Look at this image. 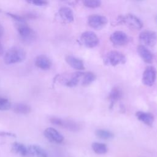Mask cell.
I'll use <instances>...</instances> for the list:
<instances>
[{
    "instance_id": "6da1fadb",
    "label": "cell",
    "mask_w": 157,
    "mask_h": 157,
    "mask_svg": "<svg viewBox=\"0 0 157 157\" xmlns=\"http://www.w3.org/2000/svg\"><path fill=\"white\" fill-rule=\"evenodd\" d=\"M25 58L26 52L23 48L18 46H14L5 53L4 61L7 64H13L22 62Z\"/></svg>"
},
{
    "instance_id": "7a4b0ae2",
    "label": "cell",
    "mask_w": 157,
    "mask_h": 157,
    "mask_svg": "<svg viewBox=\"0 0 157 157\" xmlns=\"http://www.w3.org/2000/svg\"><path fill=\"white\" fill-rule=\"evenodd\" d=\"M16 28L21 40L26 44H31L36 38V32L25 22L17 23Z\"/></svg>"
},
{
    "instance_id": "3957f363",
    "label": "cell",
    "mask_w": 157,
    "mask_h": 157,
    "mask_svg": "<svg viewBox=\"0 0 157 157\" xmlns=\"http://www.w3.org/2000/svg\"><path fill=\"white\" fill-rule=\"evenodd\" d=\"M125 61V56L118 51H110L108 52L104 58L105 64L112 66H117L119 64H123Z\"/></svg>"
},
{
    "instance_id": "277c9868",
    "label": "cell",
    "mask_w": 157,
    "mask_h": 157,
    "mask_svg": "<svg viewBox=\"0 0 157 157\" xmlns=\"http://www.w3.org/2000/svg\"><path fill=\"white\" fill-rule=\"evenodd\" d=\"M118 21L124 23L128 27L134 29H140L143 27L142 21L133 14H126L121 15L118 18Z\"/></svg>"
},
{
    "instance_id": "5b68a950",
    "label": "cell",
    "mask_w": 157,
    "mask_h": 157,
    "mask_svg": "<svg viewBox=\"0 0 157 157\" xmlns=\"http://www.w3.org/2000/svg\"><path fill=\"white\" fill-rule=\"evenodd\" d=\"M80 42L84 46L88 48H93L99 44V38L93 31H85L80 37Z\"/></svg>"
},
{
    "instance_id": "8992f818",
    "label": "cell",
    "mask_w": 157,
    "mask_h": 157,
    "mask_svg": "<svg viewBox=\"0 0 157 157\" xmlns=\"http://www.w3.org/2000/svg\"><path fill=\"white\" fill-rule=\"evenodd\" d=\"M139 39L144 46L152 47L157 42V34L151 30H145L140 33Z\"/></svg>"
},
{
    "instance_id": "52a82bcc",
    "label": "cell",
    "mask_w": 157,
    "mask_h": 157,
    "mask_svg": "<svg viewBox=\"0 0 157 157\" xmlns=\"http://www.w3.org/2000/svg\"><path fill=\"white\" fill-rule=\"evenodd\" d=\"M50 121L55 125L63 127L71 131H77L79 129L78 124L71 120H64L58 117H52L50 119Z\"/></svg>"
},
{
    "instance_id": "ba28073f",
    "label": "cell",
    "mask_w": 157,
    "mask_h": 157,
    "mask_svg": "<svg viewBox=\"0 0 157 157\" xmlns=\"http://www.w3.org/2000/svg\"><path fill=\"white\" fill-rule=\"evenodd\" d=\"M107 23V18L101 15L94 14L88 18V23L90 27L96 29L102 28Z\"/></svg>"
},
{
    "instance_id": "9c48e42d",
    "label": "cell",
    "mask_w": 157,
    "mask_h": 157,
    "mask_svg": "<svg viewBox=\"0 0 157 157\" xmlns=\"http://www.w3.org/2000/svg\"><path fill=\"white\" fill-rule=\"evenodd\" d=\"M156 71L153 66H148L145 68L142 75V82L144 85L150 86H152L156 80Z\"/></svg>"
},
{
    "instance_id": "30bf717a",
    "label": "cell",
    "mask_w": 157,
    "mask_h": 157,
    "mask_svg": "<svg viewBox=\"0 0 157 157\" xmlns=\"http://www.w3.org/2000/svg\"><path fill=\"white\" fill-rule=\"evenodd\" d=\"M44 134L49 141L53 143L61 144L64 140L63 136L53 128L50 127L46 128L44 132Z\"/></svg>"
},
{
    "instance_id": "8fae6325",
    "label": "cell",
    "mask_w": 157,
    "mask_h": 157,
    "mask_svg": "<svg viewBox=\"0 0 157 157\" xmlns=\"http://www.w3.org/2000/svg\"><path fill=\"white\" fill-rule=\"evenodd\" d=\"M110 40L113 45L116 46H122L128 42L129 37L125 33L117 31L111 34Z\"/></svg>"
},
{
    "instance_id": "7c38bea8",
    "label": "cell",
    "mask_w": 157,
    "mask_h": 157,
    "mask_svg": "<svg viewBox=\"0 0 157 157\" xmlns=\"http://www.w3.org/2000/svg\"><path fill=\"white\" fill-rule=\"evenodd\" d=\"M34 64L36 67L42 70H48L52 66L50 59L44 55L37 56L34 59Z\"/></svg>"
},
{
    "instance_id": "4fadbf2b",
    "label": "cell",
    "mask_w": 157,
    "mask_h": 157,
    "mask_svg": "<svg viewBox=\"0 0 157 157\" xmlns=\"http://www.w3.org/2000/svg\"><path fill=\"white\" fill-rule=\"evenodd\" d=\"M28 155L32 157H48L47 151L40 146L32 144L27 147Z\"/></svg>"
},
{
    "instance_id": "5bb4252c",
    "label": "cell",
    "mask_w": 157,
    "mask_h": 157,
    "mask_svg": "<svg viewBox=\"0 0 157 157\" xmlns=\"http://www.w3.org/2000/svg\"><path fill=\"white\" fill-rule=\"evenodd\" d=\"M137 53L141 58L147 63H151L153 59L152 53L144 45H140L137 47Z\"/></svg>"
},
{
    "instance_id": "9a60e30c",
    "label": "cell",
    "mask_w": 157,
    "mask_h": 157,
    "mask_svg": "<svg viewBox=\"0 0 157 157\" xmlns=\"http://www.w3.org/2000/svg\"><path fill=\"white\" fill-rule=\"evenodd\" d=\"M60 18L67 23H71L74 21V13L72 10L67 7H62L58 11Z\"/></svg>"
},
{
    "instance_id": "2e32d148",
    "label": "cell",
    "mask_w": 157,
    "mask_h": 157,
    "mask_svg": "<svg viewBox=\"0 0 157 157\" xmlns=\"http://www.w3.org/2000/svg\"><path fill=\"white\" fill-rule=\"evenodd\" d=\"M66 61L71 67H72L75 69H77V70L84 69V64L83 61L75 56H74L72 55H68L66 58Z\"/></svg>"
},
{
    "instance_id": "e0dca14e",
    "label": "cell",
    "mask_w": 157,
    "mask_h": 157,
    "mask_svg": "<svg viewBox=\"0 0 157 157\" xmlns=\"http://www.w3.org/2000/svg\"><path fill=\"white\" fill-rule=\"evenodd\" d=\"M137 119L148 126H151L154 121V116L149 112L139 111L136 114Z\"/></svg>"
},
{
    "instance_id": "ac0fdd59",
    "label": "cell",
    "mask_w": 157,
    "mask_h": 157,
    "mask_svg": "<svg viewBox=\"0 0 157 157\" xmlns=\"http://www.w3.org/2000/svg\"><path fill=\"white\" fill-rule=\"evenodd\" d=\"M83 75V72H76L71 75V76L66 79L64 82V84L69 87H73L76 86L80 81V78L82 77Z\"/></svg>"
},
{
    "instance_id": "d6986e66",
    "label": "cell",
    "mask_w": 157,
    "mask_h": 157,
    "mask_svg": "<svg viewBox=\"0 0 157 157\" xmlns=\"http://www.w3.org/2000/svg\"><path fill=\"white\" fill-rule=\"evenodd\" d=\"M11 149L14 153L21 156H26L28 155V148L22 143L18 142H13L12 145Z\"/></svg>"
},
{
    "instance_id": "ffe728a7",
    "label": "cell",
    "mask_w": 157,
    "mask_h": 157,
    "mask_svg": "<svg viewBox=\"0 0 157 157\" xmlns=\"http://www.w3.org/2000/svg\"><path fill=\"white\" fill-rule=\"evenodd\" d=\"M121 97H122V91L121 89H120L118 87L113 88L111 90L109 95V98L111 102L110 107H112L113 104L119 99H120Z\"/></svg>"
},
{
    "instance_id": "44dd1931",
    "label": "cell",
    "mask_w": 157,
    "mask_h": 157,
    "mask_svg": "<svg viewBox=\"0 0 157 157\" xmlns=\"http://www.w3.org/2000/svg\"><path fill=\"white\" fill-rule=\"evenodd\" d=\"M93 151L99 155L105 154L107 153L108 148L105 144L101 142H93L91 145Z\"/></svg>"
},
{
    "instance_id": "7402d4cb",
    "label": "cell",
    "mask_w": 157,
    "mask_h": 157,
    "mask_svg": "<svg viewBox=\"0 0 157 157\" xmlns=\"http://www.w3.org/2000/svg\"><path fill=\"white\" fill-rule=\"evenodd\" d=\"M13 110L17 113L20 114H27L31 112V107L26 104L19 103L15 105Z\"/></svg>"
},
{
    "instance_id": "603a6c76",
    "label": "cell",
    "mask_w": 157,
    "mask_h": 157,
    "mask_svg": "<svg viewBox=\"0 0 157 157\" xmlns=\"http://www.w3.org/2000/svg\"><path fill=\"white\" fill-rule=\"evenodd\" d=\"M82 78V85L83 86H87L96 79V75L91 72H86L83 73Z\"/></svg>"
},
{
    "instance_id": "cb8c5ba5",
    "label": "cell",
    "mask_w": 157,
    "mask_h": 157,
    "mask_svg": "<svg viewBox=\"0 0 157 157\" xmlns=\"http://www.w3.org/2000/svg\"><path fill=\"white\" fill-rule=\"evenodd\" d=\"M96 135L102 139H111L113 137V134L105 129H98L96 131Z\"/></svg>"
},
{
    "instance_id": "d4e9b609",
    "label": "cell",
    "mask_w": 157,
    "mask_h": 157,
    "mask_svg": "<svg viewBox=\"0 0 157 157\" xmlns=\"http://www.w3.org/2000/svg\"><path fill=\"white\" fill-rule=\"evenodd\" d=\"M11 107V103L7 98L0 97V110L5 111L10 109Z\"/></svg>"
},
{
    "instance_id": "484cf974",
    "label": "cell",
    "mask_w": 157,
    "mask_h": 157,
    "mask_svg": "<svg viewBox=\"0 0 157 157\" xmlns=\"http://www.w3.org/2000/svg\"><path fill=\"white\" fill-rule=\"evenodd\" d=\"M83 5L88 8H97L101 6V1L99 0H85Z\"/></svg>"
},
{
    "instance_id": "4316f807",
    "label": "cell",
    "mask_w": 157,
    "mask_h": 157,
    "mask_svg": "<svg viewBox=\"0 0 157 157\" xmlns=\"http://www.w3.org/2000/svg\"><path fill=\"white\" fill-rule=\"evenodd\" d=\"M6 13L10 18H12L14 20H15L17 21V23H22V22H25V21H26L25 18L23 16L20 15H17V14H15V13H10V12H7Z\"/></svg>"
},
{
    "instance_id": "83f0119b",
    "label": "cell",
    "mask_w": 157,
    "mask_h": 157,
    "mask_svg": "<svg viewBox=\"0 0 157 157\" xmlns=\"http://www.w3.org/2000/svg\"><path fill=\"white\" fill-rule=\"evenodd\" d=\"M27 2L29 4H31L36 6H44L48 4V2L44 0H31L27 1Z\"/></svg>"
},
{
    "instance_id": "f1b7e54d",
    "label": "cell",
    "mask_w": 157,
    "mask_h": 157,
    "mask_svg": "<svg viewBox=\"0 0 157 157\" xmlns=\"http://www.w3.org/2000/svg\"><path fill=\"white\" fill-rule=\"evenodd\" d=\"M0 136H12V137L15 136V135L14 134L7 132H0Z\"/></svg>"
},
{
    "instance_id": "f546056e",
    "label": "cell",
    "mask_w": 157,
    "mask_h": 157,
    "mask_svg": "<svg viewBox=\"0 0 157 157\" xmlns=\"http://www.w3.org/2000/svg\"><path fill=\"white\" fill-rule=\"evenodd\" d=\"M4 33V27L2 26V25L0 23V39L3 36Z\"/></svg>"
},
{
    "instance_id": "4dcf8cb0",
    "label": "cell",
    "mask_w": 157,
    "mask_h": 157,
    "mask_svg": "<svg viewBox=\"0 0 157 157\" xmlns=\"http://www.w3.org/2000/svg\"><path fill=\"white\" fill-rule=\"evenodd\" d=\"M4 53V49H3V47L1 44V43L0 42V55H2Z\"/></svg>"
},
{
    "instance_id": "1f68e13d",
    "label": "cell",
    "mask_w": 157,
    "mask_h": 157,
    "mask_svg": "<svg viewBox=\"0 0 157 157\" xmlns=\"http://www.w3.org/2000/svg\"><path fill=\"white\" fill-rule=\"evenodd\" d=\"M0 11H1V9H0Z\"/></svg>"
}]
</instances>
